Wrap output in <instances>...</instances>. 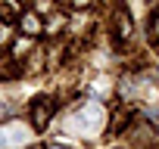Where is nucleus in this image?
<instances>
[{
  "instance_id": "1",
  "label": "nucleus",
  "mask_w": 159,
  "mask_h": 149,
  "mask_svg": "<svg viewBox=\"0 0 159 149\" xmlns=\"http://www.w3.org/2000/svg\"><path fill=\"white\" fill-rule=\"evenodd\" d=\"M75 124L81 127V130H88V134H94V130L103 124V109H100V106H94V103H91V106H84L78 115H72V127H75Z\"/></svg>"
},
{
  "instance_id": "3",
  "label": "nucleus",
  "mask_w": 159,
  "mask_h": 149,
  "mask_svg": "<svg viewBox=\"0 0 159 149\" xmlns=\"http://www.w3.org/2000/svg\"><path fill=\"white\" fill-rule=\"evenodd\" d=\"M22 25H25V28H28V31H38V19H34V16H28V19H25V22H22Z\"/></svg>"
},
{
  "instance_id": "2",
  "label": "nucleus",
  "mask_w": 159,
  "mask_h": 149,
  "mask_svg": "<svg viewBox=\"0 0 159 149\" xmlns=\"http://www.w3.org/2000/svg\"><path fill=\"white\" fill-rule=\"evenodd\" d=\"M31 140V130L25 124H7V130H0V149L7 146H25Z\"/></svg>"
},
{
  "instance_id": "4",
  "label": "nucleus",
  "mask_w": 159,
  "mask_h": 149,
  "mask_svg": "<svg viewBox=\"0 0 159 149\" xmlns=\"http://www.w3.org/2000/svg\"><path fill=\"white\" fill-rule=\"evenodd\" d=\"M50 149H66V146H50Z\"/></svg>"
}]
</instances>
